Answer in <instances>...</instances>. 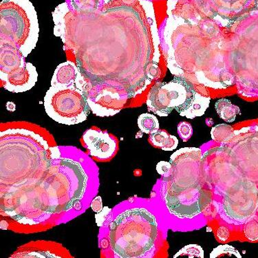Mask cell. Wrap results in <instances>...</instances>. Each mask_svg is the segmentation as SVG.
Instances as JSON below:
<instances>
[{"label": "cell", "mask_w": 258, "mask_h": 258, "mask_svg": "<svg viewBox=\"0 0 258 258\" xmlns=\"http://www.w3.org/2000/svg\"><path fill=\"white\" fill-rule=\"evenodd\" d=\"M171 170L164 179L162 195L169 212L179 218H192L203 210L200 169L201 151L183 148L171 156Z\"/></svg>", "instance_id": "1"}, {"label": "cell", "mask_w": 258, "mask_h": 258, "mask_svg": "<svg viewBox=\"0 0 258 258\" xmlns=\"http://www.w3.org/2000/svg\"><path fill=\"white\" fill-rule=\"evenodd\" d=\"M158 234L155 216L144 208L118 215L111 227L110 244L118 257H143L151 251Z\"/></svg>", "instance_id": "2"}, {"label": "cell", "mask_w": 258, "mask_h": 258, "mask_svg": "<svg viewBox=\"0 0 258 258\" xmlns=\"http://www.w3.org/2000/svg\"><path fill=\"white\" fill-rule=\"evenodd\" d=\"M1 39L16 47L24 57L35 48L39 38L37 13L29 0H3L0 7Z\"/></svg>", "instance_id": "3"}, {"label": "cell", "mask_w": 258, "mask_h": 258, "mask_svg": "<svg viewBox=\"0 0 258 258\" xmlns=\"http://www.w3.org/2000/svg\"><path fill=\"white\" fill-rule=\"evenodd\" d=\"M87 92L76 87L50 86L44 97L47 114L64 125H76L87 119L90 107Z\"/></svg>", "instance_id": "4"}, {"label": "cell", "mask_w": 258, "mask_h": 258, "mask_svg": "<svg viewBox=\"0 0 258 258\" xmlns=\"http://www.w3.org/2000/svg\"><path fill=\"white\" fill-rule=\"evenodd\" d=\"M199 92L181 78L169 83H157L147 99L148 110L160 116H167L173 110L182 114L195 101Z\"/></svg>", "instance_id": "5"}, {"label": "cell", "mask_w": 258, "mask_h": 258, "mask_svg": "<svg viewBox=\"0 0 258 258\" xmlns=\"http://www.w3.org/2000/svg\"><path fill=\"white\" fill-rule=\"evenodd\" d=\"M24 58L16 47L5 44V53L1 51L0 79L6 90L20 93L35 86L38 73L33 64L26 62Z\"/></svg>", "instance_id": "6"}, {"label": "cell", "mask_w": 258, "mask_h": 258, "mask_svg": "<svg viewBox=\"0 0 258 258\" xmlns=\"http://www.w3.org/2000/svg\"><path fill=\"white\" fill-rule=\"evenodd\" d=\"M90 154L99 159H107L116 151V144L106 133L88 130L83 137Z\"/></svg>", "instance_id": "7"}, {"label": "cell", "mask_w": 258, "mask_h": 258, "mask_svg": "<svg viewBox=\"0 0 258 258\" xmlns=\"http://www.w3.org/2000/svg\"><path fill=\"white\" fill-rule=\"evenodd\" d=\"M52 86L76 87L88 93V84L73 62L68 61L60 64L54 71L51 81Z\"/></svg>", "instance_id": "8"}, {"label": "cell", "mask_w": 258, "mask_h": 258, "mask_svg": "<svg viewBox=\"0 0 258 258\" xmlns=\"http://www.w3.org/2000/svg\"><path fill=\"white\" fill-rule=\"evenodd\" d=\"M118 94L110 90L100 92L95 97L87 98L88 104L94 114L99 116H110L117 114L122 105L118 103Z\"/></svg>", "instance_id": "9"}, {"label": "cell", "mask_w": 258, "mask_h": 258, "mask_svg": "<svg viewBox=\"0 0 258 258\" xmlns=\"http://www.w3.org/2000/svg\"><path fill=\"white\" fill-rule=\"evenodd\" d=\"M150 140L154 146L159 147L165 151H172L177 148L178 145V140L176 137L164 131L152 134Z\"/></svg>", "instance_id": "10"}, {"label": "cell", "mask_w": 258, "mask_h": 258, "mask_svg": "<svg viewBox=\"0 0 258 258\" xmlns=\"http://www.w3.org/2000/svg\"><path fill=\"white\" fill-rule=\"evenodd\" d=\"M215 107L220 117L228 123L234 121L240 113V108L226 99L218 100L215 104Z\"/></svg>", "instance_id": "11"}, {"label": "cell", "mask_w": 258, "mask_h": 258, "mask_svg": "<svg viewBox=\"0 0 258 258\" xmlns=\"http://www.w3.org/2000/svg\"><path fill=\"white\" fill-rule=\"evenodd\" d=\"M138 125L141 132L146 134H154L159 130V122L153 114L145 113L139 116Z\"/></svg>", "instance_id": "12"}, {"label": "cell", "mask_w": 258, "mask_h": 258, "mask_svg": "<svg viewBox=\"0 0 258 258\" xmlns=\"http://www.w3.org/2000/svg\"><path fill=\"white\" fill-rule=\"evenodd\" d=\"M184 256L188 257L203 258L204 257V251L201 246L197 245V244H189L179 250L174 257H184Z\"/></svg>", "instance_id": "13"}, {"label": "cell", "mask_w": 258, "mask_h": 258, "mask_svg": "<svg viewBox=\"0 0 258 258\" xmlns=\"http://www.w3.org/2000/svg\"><path fill=\"white\" fill-rule=\"evenodd\" d=\"M234 255L235 257H241L240 253L238 250L235 249L233 246L229 245H221L218 246L213 250L211 253L210 257H231Z\"/></svg>", "instance_id": "14"}, {"label": "cell", "mask_w": 258, "mask_h": 258, "mask_svg": "<svg viewBox=\"0 0 258 258\" xmlns=\"http://www.w3.org/2000/svg\"><path fill=\"white\" fill-rule=\"evenodd\" d=\"M73 8L77 11L84 12L97 8L98 0H71Z\"/></svg>", "instance_id": "15"}, {"label": "cell", "mask_w": 258, "mask_h": 258, "mask_svg": "<svg viewBox=\"0 0 258 258\" xmlns=\"http://www.w3.org/2000/svg\"><path fill=\"white\" fill-rule=\"evenodd\" d=\"M244 235L250 241L258 240V218L250 220L244 227Z\"/></svg>", "instance_id": "16"}, {"label": "cell", "mask_w": 258, "mask_h": 258, "mask_svg": "<svg viewBox=\"0 0 258 258\" xmlns=\"http://www.w3.org/2000/svg\"><path fill=\"white\" fill-rule=\"evenodd\" d=\"M178 133L183 141H187L191 138L193 129L187 122H180L178 125Z\"/></svg>", "instance_id": "17"}, {"label": "cell", "mask_w": 258, "mask_h": 258, "mask_svg": "<svg viewBox=\"0 0 258 258\" xmlns=\"http://www.w3.org/2000/svg\"><path fill=\"white\" fill-rule=\"evenodd\" d=\"M171 167V163L169 162L161 161L156 165V171L161 176H167L169 174Z\"/></svg>", "instance_id": "18"}, {"label": "cell", "mask_w": 258, "mask_h": 258, "mask_svg": "<svg viewBox=\"0 0 258 258\" xmlns=\"http://www.w3.org/2000/svg\"><path fill=\"white\" fill-rule=\"evenodd\" d=\"M92 210L96 212H100L103 209L102 201L101 197H97L92 201L91 205Z\"/></svg>", "instance_id": "19"}, {"label": "cell", "mask_w": 258, "mask_h": 258, "mask_svg": "<svg viewBox=\"0 0 258 258\" xmlns=\"http://www.w3.org/2000/svg\"><path fill=\"white\" fill-rule=\"evenodd\" d=\"M7 110L13 112L16 110V105L13 102H8L7 104Z\"/></svg>", "instance_id": "20"}]
</instances>
